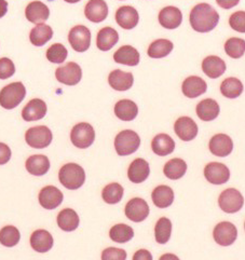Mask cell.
I'll return each mask as SVG.
<instances>
[{"instance_id": "cell-45", "label": "cell", "mask_w": 245, "mask_h": 260, "mask_svg": "<svg viewBox=\"0 0 245 260\" xmlns=\"http://www.w3.org/2000/svg\"><path fill=\"white\" fill-rule=\"evenodd\" d=\"M102 260H127V252L117 247H108L103 250Z\"/></svg>"}, {"instance_id": "cell-39", "label": "cell", "mask_w": 245, "mask_h": 260, "mask_svg": "<svg viewBox=\"0 0 245 260\" xmlns=\"http://www.w3.org/2000/svg\"><path fill=\"white\" fill-rule=\"evenodd\" d=\"M125 189L118 183H111L103 189L102 198L107 204H117L124 198Z\"/></svg>"}, {"instance_id": "cell-43", "label": "cell", "mask_w": 245, "mask_h": 260, "mask_svg": "<svg viewBox=\"0 0 245 260\" xmlns=\"http://www.w3.org/2000/svg\"><path fill=\"white\" fill-rule=\"evenodd\" d=\"M68 52L65 46L62 43H54L47 50V58L51 63L54 64H60L64 63L65 59L67 58Z\"/></svg>"}, {"instance_id": "cell-2", "label": "cell", "mask_w": 245, "mask_h": 260, "mask_svg": "<svg viewBox=\"0 0 245 260\" xmlns=\"http://www.w3.org/2000/svg\"><path fill=\"white\" fill-rule=\"evenodd\" d=\"M58 179L65 188L69 190L79 189L85 181L84 170L76 163H67L60 168Z\"/></svg>"}, {"instance_id": "cell-7", "label": "cell", "mask_w": 245, "mask_h": 260, "mask_svg": "<svg viewBox=\"0 0 245 260\" xmlns=\"http://www.w3.org/2000/svg\"><path fill=\"white\" fill-rule=\"evenodd\" d=\"M218 204L221 209L228 214L239 212L244 204V198L239 190L234 188L226 189L218 199Z\"/></svg>"}, {"instance_id": "cell-44", "label": "cell", "mask_w": 245, "mask_h": 260, "mask_svg": "<svg viewBox=\"0 0 245 260\" xmlns=\"http://www.w3.org/2000/svg\"><path fill=\"white\" fill-rule=\"evenodd\" d=\"M230 27L241 34H245V11H237L229 19Z\"/></svg>"}, {"instance_id": "cell-48", "label": "cell", "mask_w": 245, "mask_h": 260, "mask_svg": "<svg viewBox=\"0 0 245 260\" xmlns=\"http://www.w3.org/2000/svg\"><path fill=\"white\" fill-rule=\"evenodd\" d=\"M133 260H152V255L149 250L139 249L134 254Z\"/></svg>"}, {"instance_id": "cell-3", "label": "cell", "mask_w": 245, "mask_h": 260, "mask_svg": "<svg viewBox=\"0 0 245 260\" xmlns=\"http://www.w3.org/2000/svg\"><path fill=\"white\" fill-rule=\"evenodd\" d=\"M26 89L22 82H12L0 91V106L5 109H14L23 102Z\"/></svg>"}, {"instance_id": "cell-42", "label": "cell", "mask_w": 245, "mask_h": 260, "mask_svg": "<svg viewBox=\"0 0 245 260\" xmlns=\"http://www.w3.org/2000/svg\"><path fill=\"white\" fill-rule=\"evenodd\" d=\"M225 51L232 58H240L245 53V40L233 37L226 41Z\"/></svg>"}, {"instance_id": "cell-13", "label": "cell", "mask_w": 245, "mask_h": 260, "mask_svg": "<svg viewBox=\"0 0 245 260\" xmlns=\"http://www.w3.org/2000/svg\"><path fill=\"white\" fill-rule=\"evenodd\" d=\"M38 199L43 209L54 210L62 204L64 196L58 188L54 186H46L40 190Z\"/></svg>"}, {"instance_id": "cell-19", "label": "cell", "mask_w": 245, "mask_h": 260, "mask_svg": "<svg viewBox=\"0 0 245 260\" xmlns=\"http://www.w3.org/2000/svg\"><path fill=\"white\" fill-rule=\"evenodd\" d=\"M47 104L40 99L29 101L22 110V117L25 121H37L47 115Z\"/></svg>"}, {"instance_id": "cell-27", "label": "cell", "mask_w": 245, "mask_h": 260, "mask_svg": "<svg viewBox=\"0 0 245 260\" xmlns=\"http://www.w3.org/2000/svg\"><path fill=\"white\" fill-rule=\"evenodd\" d=\"M220 105L212 99L201 101L197 105V115L202 121H213L220 115Z\"/></svg>"}, {"instance_id": "cell-52", "label": "cell", "mask_w": 245, "mask_h": 260, "mask_svg": "<svg viewBox=\"0 0 245 260\" xmlns=\"http://www.w3.org/2000/svg\"><path fill=\"white\" fill-rule=\"evenodd\" d=\"M66 3H69V4H76L78 2H80V0H65Z\"/></svg>"}, {"instance_id": "cell-28", "label": "cell", "mask_w": 245, "mask_h": 260, "mask_svg": "<svg viewBox=\"0 0 245 260\" xmlns=\"http://www.w3.org/2000/svg\"><path fill=\"white\" fill-rule=\"evenodd\" d=\"M113 59H115V62L118 64L127 66H136L139 63V53L132 46H124L115 52Z\"/></svg>"}, {"instance_id": "cell-41", "label": "cell", "mask_w": 245, "mask_h": 260, "mask_svg": "<svg viewBox=\"0 0 245 260\" xmlns=\"http://www.w3.org/2000/svg\"><path fill=\"white\" fill-rule=\"evenodd\" d=\"M20 231L14 226H6L0 230V243L6 247H13L20 242Z\"/></svg>"}, {"instance_id": "cell-6", "label": "cell", "mask_w": 245, "mask_h": 260, "mask_svg": "<svg viewBox=\"0 0 245 260\" xmlns=\"http://www.w3.org/2000/svg\"><path fill=\"white\" fill-rule=\"evenodd\" d=\"M71 141L77 148L85 149L95 141V131L91 124L81 122L76 124L71 133Z\"/></svg>"}, {"instance_id": "cell-49", "label": "cell", "mask_w": 245, "mask_h": 260, "mask_svg": "<svg viewBox=\"0 0 245 260\" xmlns=\"http://www.w3.org/2000/svg\"><path fill=\"white\" fill-rule=\"evenodd\" d=\"M216 3L223 9H231L237 6L240 3V0H216Z\"/></svg>"}, {"instance_id": "cell-37", "label": "cell", "mask_w": 245, "mask_h": 260, "mask_svg": "<svg viewBox=\"0 0 245 260\" xmlns=\"http://www.w3.org/2000/svg\"><path fill=\"white\" fill-rule=\"evenodd\" d=\"M243 84L238 78H227L221 84V92L227 99H237L243 92Z\"/></svg>"}, {"instance_id": "cell-34", "label": "cell", "mask_w": 245, "mask_h": 260, "mask_svg": "<svg viewBox=\"0 0 245 260\" xmlns=\"http://www.w3.org/2000/svg\"><path fill=\"white\" fill-rule=\"evenodd\" d=\"M115 115L122 121H132L138 115V107L133 101L121 100L115 105Z\"/></svg>"}, {"instance_id": "cell-35", "label": "cell", "mask_w": 245, "mask_h": 260, "mask_svg": "<svg viewBox=\"0 0 245 260\" xmlns=\"http://www.w3.org/2000/svg\"><path fill=\"white\" fill-rule=\"evenodd\" d=\"M186 171H187L186 162L178 158L172 159L169 162H166L163 169L164 175L168 178L174 179V180L181 178L186 174Z\"/></svg>"}, {"instance_id": "cell-24", "label": "cell", "mask_w": 245, "mask_h": 260, "mask_svg": "<svg viewBox=\"0 0 245 260\" xmlns=\"http://www.w3.org/2000/svg\"><path fill=\"white\" fill-rule=\"evenodd\" d=\"M109 85L116 91H128L132 88L134 78L131 73H126L120 69L112 71L108 76Z\"/></svg>"}, {"instance_id": "cell-11", "label": "cell", "mask_w": 245, "mask_h": 260, "mask_svg": "<svg viewBox=\"0 0 245 260\" xmlns=\"http://www.w3.org/2000/svg\"><path fill=\"white\" fill-rule=\"evenodd\" d=\"M204 176L208 183L213 185H224L230 178V171L223 163L211 162L204 169Z\"/></svg>"}, {"instance_id": "cell-14", "label": "cell", "mask_w": 245, "mask_h": 260, "mask_svg": "<svg viewBox=\"0 0 245 260\" xmlns=\"http://www.w3.org/2000/svg\"><path fill=\"white\" fill-rule=\"evenodd\" d=\"M176 135L183 142H190L195 140L198 135V125L189 117H180L174 124Z\"/></svg>"}, {"instance_id": "cell-22", "label": "cell", "mask_w": 245, "mask_h": 260, "mask_svg": "<svg viewBox=\"0 0 245 260\" xmlns=\"http://www.w3.org/2000/svg\"><path fill=\"white\" fill-rule=\"evenodd\" d=\"M25 15L33 24L45 23L50 15L49 8L41 2H32L25 9Z\"/></svg>"}, {"instance_id": "cell-53", "label": "cell", "mask_w": 245, "mask_h": 260, "mask_svg": "<svg viewBox=\"0 0 245 260\" xmlns=\"http://www.w3.org/2000/svg\"><path fill=\"white\" fill-rule=\"evenodd\" d=\"M244 228H245V224H244Z\"/></svg>"}, {"instance_id": "cell-18", "label": "cell", "mask_w": 245, "mask_h": 260, "mask_svg": "<svg viewBox=\"0 0 245 260\" xmlns=\"http://www.w3.org/2000/svg\"><path fill=\"white\" fill-rule=\"evenodd\" d=\"M182 21L181 11L176 7H165L159 13V23L166 29H175L180 26Z\"/></svg>"}, {"instance_id": "cell-1", "label": "cell", "mask_w": 245, "mask_h": 260, "mask_svg": "<svg viewBox=\"0 0 245 260\" xmlns=\"http://www.w3.org/2000/svg\"><path fill=\"white\" fill-rule=\"evenodd\" d=\"M189 21L191 27L196 31L208 32L217 26L218 22H220V15L212 6L207 4H199L191 10Z\"/></svg>"}, {"instance_id": "cell-38", "label": "cell", "mask_w": 245, "mask_h": 260, "mask_svg": "<svg viewBox=\"0 0 245 260\" xmlns=\"http://www.w3.org/2000/svg\"><path fill=\"white\" fill-rule=\"evenodd\" d=\"M109 237L117 243H127V242L133 239L134 231L126 223H118L110 229Z\"/></svg>"}, {"instance_id": "cell-36", "label": "cell", "mask_w": 245, "mask_h": 260, "mask_svg": "<svg viewBox=\"0 0 245 260\" xmlns=\"http://www.w3.org/2000/svg\"><path fill=\"white\" fill-rule=\"evenodd\" d=\"M173 42L168 39H158L154 41L148 48V55L151 58H162L168 56L173 51Z\"/></svg>"}, {"instance_id": "cell-32", "label": "cell", "mask_w": 245, "mask_h": 260, "mask_svg": "<svg viewBox=\"0 0 245 260\" xmlns=\"http://www.w3.org/2000/svg\"><path fill=\"white\" fill-rule=\"evenodd\" d=\"M151 148L156 154L164 157V155L171 154L174 151L175 142L168 134H158L152 140Z\"/></svg>"}, {"instance_id": "cell-46", "label": "cell", "mask_w": 245, "mask_h": 260, "mask_svg": "<svg viewBox=\"0 0 245 260\" xmlns=\"http://www.w3.org/2000/svg\"><path fill=\"white\" fill-rule=\"evenodd\" d=\"M15 66L12 60L8 57L0 58V79H8L14 75Z\"/></svg>"}, {"instance_id": "cell-33", "label": "cell", "mask_w": 245, "mask_h": 260, "mask_svg": "<svg viewBox=\"0 0 245 260\" xmlns=\"http://www.w3.org/2000/svg\"><path fill=\"white\" fill-rule=\"evenodd\" d=\"M154 204L159 209H165L172 205L174 201V191L169 186H158L155 188L151 194Z\"/></svg>"}, {"instance_id": "cell-17", "label": "cell", "mask_w": 245, "mask_h": 260, "mask_svg": "<svg viewBox=\"0 0 245 260\" xmlns=\"http://www.w3.org/2000/svg\"><path fill=\"white\" fill-rule=\"evenodd\" d=\"M117 24L124 29H132L136 27L139 21V15L135 8L131 6L120 7L116 12Z\"/></svg>"}, {"instance_id": "cell-21", "label": "cell", "mask_w": 245, "mask_h": 260, "mask_svg": "<svg viewBox=\"0 0 245 260\" xmlns=\"http://www.w3.org/2000/svg\"><path fill=\"white\" fill-rule=\"evenodd\" d=\"M207 84L206 82L198 76H190L185 81L182 82L181 90L185 96L189 99H196L200 95H202L206 92Z\"/></svg>"}, {"instance_id": "cell-25", "label": "cell", "mask_w": 245, "mask_h": 260, "mask_svg": "<svg viewBox=\"0 0 245 260\" xmlns=\"http://www.w3.org/2000/svg\"><path fill=\"white\" fill-rule=\"evenodd\" d=\"M25 167L29 174L34 176H43L50 170V161L47 155L35 154L26 160Z\"/></svg>"}, {"instance_id": "cell-23", "label": "cell", "mask_w": 245, "mask_h": 260, "mask_svg": "<svg viewBox=\"0 0 245 260\" xmlns=\"http://www.w3.org/2000/svg\"><path fill=\"white\" fill-rule=\"evenodd\" d=\"M53 237L47 230L39 229L34 231L30 236V245L38 253H47L53 246Z\"/></svg>"}, {"instance_id": "cell-30", "label": "cell", "mask_w": 245, "mask_h": 260, "mask_svg": "<svg viewBox=\"0 0 245 260\" xmlns=\"http://www.w3.org/2000/svg\"><path fill=\"white\" fill-rule=\"evenodd\" d=\"M53 37V30L47 24H37L35 27L30 30L29 34V40L34 46L42 47L46 45L48 41H50Z\"/></svg>"}, {"instance_id": "cell-47", "label": "cell", "mask_w": 245, "mask_h": 260, "mask_svg": "<svg viewBox=\"0 0 245 260\" xmlns=\"http://www.w3.org/2000/svg\"><path fill=\"white\" fill-rule=\"evenodd\" d=\"M11 159V149L10 147L5 143H0V166L7 164Z\"/></svg>"}, {"instance_id": "cell-40", "label": "cell", "mask_w": 245, "mask_h": 260, "mask_svg": "<svg viewBox=\"0 0 245 260\" xmlns=\"http://www.w3.org/2000/svg\"><path fill=\"white\" fill-rule=\"evenodd\" d=\"M172 233V222L169 218L162 217L156 223L155 227V237L156 241L159 244H165L168 243L171 239Z\"/></svg>"}, {"instance_id": "cell-26", "label": "cell", "mask_w": 245, "mask_h": 260, "mask_svg": "<svg viewBox=\"0 0 245 260\" xmlns=\"http://www.w3.org/2000/svg\"><path fill=\"white\" fill-rule=\"evenodd\" d=\"M226 63L224 60L215 55L205 57L202 62V71L211 79H216V78L223 76L226 72Z\"/></svg>"}, {"instance_id": "cell-51", "label": "cell", "mask_w": 245, "mask_h": 260, "mask_svg": "<svg viewBox=\"0 0 245 260\" xmlns=\"http://www.w3.org/2000/svg\"><path fill=\"white\" fill-rule=\"evenodd\" d=\"M159 260H179V258L173 254H164Z\"/></svg>"}, {"instance_id": "cell-9", "label": "cell", "mask_w": 245, "mask_h": 260, "mask_svg": "<svg viewBox=\"0 0 245 260\" xmlns=\"http://www.w3.org/2000/svg\"><path fill=\"white\" fill-rule=\"evenodd\" d=\"M55 77L58 82L66 85H76L82 78L81 67L75 62H69L56 69Z\"/></svg>"}, {"instance_id": "cell-4", "label": "cell", "mask_w": 245, "mask_h": 260, "mask_svg": "<svg viewBox=\"0 0 245 260\" xmlns=\"http://www.w3.org/2000/svg\"><path fill=\"white\" fill-rule=\"evenodd\" d=\"M141 145V138L132 129L121 131L115 138V148L119 155H130L134 153Z\"/></svg>"}, {"instance_id": "cell-29", "label": "cell", "mask_w": 245, "mask_h": 260, "mask_svg": "<svg viewBox=\"0 0 245 260\" xmlns=\"http://www.w3.org/2000/svg\"><path fill=\"white\" fill-rule=\"evenodd\" d=\"M119 41V35L112 27L102 28L96 38V46L101 51H109L115 47Z\"/></svg>"}, {"instance_id": "cell-8", "label": "cell", "mask_w": 245, "mask_h": 260, "mask_svg": "<svg viewBox=\"0 0 245 260\" xmlns=\"http://www.w3.org/2000/svg\"><path fill=\"white\" fill-rule=\"evenodd\" d=\"M68 41L77 52H85L91 45V31L83 25H77L68 34Z\"/></svg>"}, {"instance_id": "cell-15", "label": "cell", "mask_w": 245, "mask_h": 260, "mask_svg": "<svg viewBox=\"0 0 245 260\" xmlns=\"http://www.w3.org/2000/svg\"><path fill=\"white\" fill-rule=\"evenodd\" d=\"M84 15L93 23H101L108 15V6L104 0H89L85 5Z\"/></svg>"}, {"instance_id": "cell-31", "label": "cell", "mask_w": 245, "mask_h": 260, "mask_svg": "<svg viewBox=\"0 0 245 260\" xmlns=\"http://www.w3.org/2000/svg\"><path fill=\"white\" fill-rule=\"evenodd\" d=\"M79 216L72 209H65L57 215V224L63 231H75L79 226Z\"/></svg>"}, {"instance_id": "cell-5", "label": "cell", "mask_w": 245, "mask_h": 260, "mask_svg": "<svg viewBox=\"0 0 245 260\" xmlns=\"http://www.w3.org/2000/svg\"><path fill=\"white\" fill-rule=\"evenodd\" d=\"M52 140H53V135H52L51 129L45 125L30 127L25 133L26 143L36 149L46 148L51 144Z\"/></svg>"}, {"instance_id": "cell-16", "label": "cell", "mask_w": 245, "mask_h": 260, "mask_svg": "<svg viewBox=\"0 0 245 260\" xmlns=\"http://www.w3.org/2000/svg\"><path fill=\"white\" fill-rule=\"evenodd\" d=\"M209 150L217 157H227L233 150V142L231 138L226 134H216L209 141Z\"/></svg>"}, {"instance_id": "cell-50", "label": "cell", "mask_w": 245, "mask_h": 260, "mask_svg": "<svg viewBox=\"0 0 245 260\" xmlns=\"http://www.w3.org/2000/svg\"><path fill=\"white\" fill-rule=\"evenodd\" d=\"M8 11V3L6 0H0V19L6 15Z\"/></svg>"}, {"instance_id": "cell-12", "label": "cell", "mask_w": 245, "mask_h": 260, "mask_svg": "<svg viewBox=\"0 0 245 260\" xmlns=\"http://www.w3.org/2000/svg\"><path fill=\"white\" fill-rule=\"evenodd\" d=\"M149 215V206L144 199L134 198L126 205V216L134 222L144 221Z\"/></svg>"}, {"instance_id": "cell-10", "label": "cell", "mask_w": 245, "mask_h": 260, "mask_svg": "<svg viewBox=\"0 0 245 260\" xmlns=\"http://www.w3.org/2000/svg\"><path fill=\"white\" fill-rule=\"evenodd\" d=\"M213 237L216 243L222 246H229L234 243L238 237V230L233 223L223 221L214 228Z\"/></svg>"}, {"instance_id": "cell-20", "label": "cell", "mask_w": 245, "mask_h": 260, "mask_svg": "<svg viewBox=\"0 0 245 260\" xmlns=\"http://www.w3.org/2000/svg\"><path fill=\"white\" fill-rule=\"evenodd\" d=\"M150 173L149 164L144 159H135L130 164L128 170V177L134 184H141L148 178Z\"/></svg>"}]
</instances>
